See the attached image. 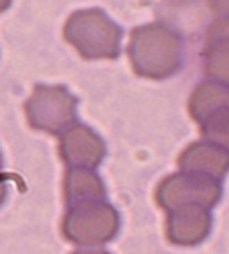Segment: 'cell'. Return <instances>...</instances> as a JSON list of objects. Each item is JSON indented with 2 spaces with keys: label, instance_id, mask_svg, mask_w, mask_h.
Wrapping results in <instances>:
<instances>
[{
  "label": "cell",
  "instance_id": "6da1fadb",
  "mask_svg": "<svg viewBox=\"0 0 229 254\" xmlns=\"http://www.w3.org/2000/svg\"><path fill=\"white\" fill-rule=\"evenodd\" d=\"M127 55L136 74L150 79L173 76L183 62L180 32L162 21H152L130 30Z\"/></svg>",
  "mask_w": 229,
  "mask_h": 254
},
{
  "label": "cell",
  "instance_id": "7a4b0ae2",
  "mask_svg": "<svg viewBox=\"0 0 229 254\" xmlns=\"http://www.w3.org/2000/svg\"><path fill=\"white\" fill-rule=\"evenodd\" d=\"M63 36L85 59H116L123 30L103 9H78L63 25Z\"/></svg>",
  "mask_w": 229,
  "mask_h": 254
},
{
  "label": "cell",
  "instance_id": "3957f363",
  "mask_svg": "<svg viewBox=\"0 0 229 254\" xmlns=\"http://www.w3.org/2000/svg\"><path fill=\"white\" fill-rule=\"evenodd\" d=\"M30 127L60 134L76 122L78 99L63 85H36L25 103Z\"/></svg>",
  "mask_w": 229,
  "mask_h": 254
},
{
  "label": "cell",
  "instance_id": "277c9868",
  "mask_svg": "<svg viewBox=\"0 0 229 254\" xmlns=\"http://www.w3.org/2000/svg\"><path fill=\"white\" fill-rule=\"evenodd\" d=\"M120 226L118 212L108 201H92L69 206L62 231L69 242L99 246L113 240Z\"/></svg>",
  "mask_w": 229,
  "mask_h": 254
},
{
  "label": "cell",
  "instance_id": "5b68a950",
  "mask_svg": "<svg viewBox=\"0 0 229 254\" xmlns=\"http://www.w3.org/2000/svg\"><path fill=\"white\" fill-rule=\"evenodd\" d=\"M221 196V182L199 177V175L183 173V171L166 177L159 184L157 192H155L157 203L168 212L187 205L203 206L210 210L217 205Z\"/></svg>",
  "mask_w": 229,
  "mask_h": 254
},
{
  "label": "cell",
  "instance_id": "8992f818",
  "mask_svg": "<svg viewBox=\"0 0 229 254\" xmlns=\"http://www.w3.org/2000/svg\"><path fill=\"white\" fill-rule=\"evenodd\" d=\"M60 157L69 168H88L95 170L106 155L103 138L85 124L74 122L60 132Z\"/></svg>",
  "mask_w": 229,
  "mask_h": 254
},
{
  "label": "cell",
  "instance_id": "52a82bcc",
  "mask_svg": "<svg viewBox=\"0 0 229 254\" xmlns=\"http://www.w3.org/2000/svg\"><path fill=\"white\" fill-rule=\"evenodd\" d=\"M180 171L221 182L229 171V152L210 141H194L178 157Z\"/></svg>",
  "mask_w": 229,
  "mask_h": 254
},
{
  "label": "cell",
  "instance_id": "ba28073f",
  "mask_svg": "<svg viewBox=\"0 0 229 254\" xmlns=\"http://www.w3.org/2000/svg\"><path fill=\"white\" fill-rule=\"evenodd\" d=\"M212 230V214L203 206L187 205L168 212L166 235L176 246H196Z\"/></svg>",
  "mask_w": 229,
  "mask_h": 254
},
{
  "label": "cell",
  "instance_id": "9c48e42d",
  "mask_svg": "<svg viewBox=\"0 0 229 254\" xmlns=\"http://www.w3.org/2000/svg\"><path fill=\"white\" fill-rule=\"evenodd\" d=\"M201 57L206 76L229 85V16H215L210 21Z\"/></svg>",
  "mask_w": 229,
  "mask_h": 254
},
{
  "label": "cell",
  "instance_id": "30bf717a",
  "mask_svg": "<svg viewBox=\"0 0 229 254\" xmlns=\"http://www.w3.org/2000/svg\"><path fill=\"white\" fill-rule=\"evenodd\" d=\"M63 194L67 206L92 201H106V187L95 170L69 168L63 179Z\"/></svg>",
  "mask_w": 229,
  "mask_h": 254
},
{
  "label": "cell",
  "instance_id": "8fae6325",
  "mask_svg": "<svg viewBox=\"0 0 229 254\" xmlns=\"http://www.w3.org/2000/svg\"><path fill=\"white\" fill-rule=\"evenodd\" d=\"M226 108H229V85L215 79H205L190 92L189 113L198 124Z\"/></svg>",
  "mask_w": 229,
  "mask_h": 254
},
{
  "label": "cell",
  "instance_id": "7c38bea8",
  "mask_svg": "<svg viewBox=\"0 0 229 254\" xmlns=\"http://www.w3.org/2000/svg\"><path fill=\"white\" fill-rule=\"evenodd\" d=\"M201 136L205 141H210L229 152V108L210 115L201 124Z\"/></svg>",
  "mask_w": 229,
  "mask_h": 254
},
{
  "label": "cell",
  "instance_id": "4fadbf2b",
  "mask_svg": "<svg viewBox=\"0 0 229 254\" xmlns=\"http://www.w3.org/2000/svg\"><path fill=\"white\" fill-rule=\"evenodd\" d=\"M208 4L215 16H229V0H208Z\"/></svg>",
  "mask_w": 229,
  "mask_h": 254
},
{
  "label": "cell",
  "instance_id": "5bb4252c",
  "mask_svg": "<svg viewBox=\"0 0 229 254\" xmlns=\"http://www.w3.org/2000/svg\"><path fill=\"white\" fill-rule=\"evenodd\" d=\"M166 4H171V5H178V7H182V5H190V4H196L199 0H164Z\"/></svg>",
  "mask_w": 229,
  "mask_h": 254
},
{
  "label": "cell",
  "instance_id": "9a60e30c",
  "mask_svg": "<svg viewBox=\"0 0 229 254\" xmlns=\"http://www.w3.org/2000/svg\"><path fill=\"white\" fill-rule=\"evenodd\" d=\"M74 254H110V253L103 249H79V251H76Z\"/></svg>",
  "mask_w": 229,
  "mask_h": 254
},
{
  "label": "cell",
  "instance_id": "2e32d148",
  "mask_svg": "<svg viewBox=\"0 0 229 254\" xmlns=\"http://www.w3.org/2000/svg\"><path fill=\"white\" fill-rule=\"evenodd\" d=\"M5 194H7V186H5V180H4V177H2V175H0V203L4 201Z\"/></svg>",
  "mask_w": 229,
  "mask_h": 254
},
{
  "label": "cell",
  "instance_id": "e0dca14e",
  "mask_svg": "<svg viewBox=\"0 0 229 254\" xmlns=\"http://www.w3.org/2000/svg\"><path fill=\"white\" fill-rule=\"evenodd\" d=\"M9 5H11V0H0V12L5 11Z\"/></svg>",
  "mask_w": 229,
  "mask_h": 254
},
{
  "label": "cell",
  "instance_id": "ac0fdd59",
  "mask_svg": "<svg viewBox=\"0 0 229 254\" xmlns=\"http://www.w3.org/2000/svg\"><path fill=\"white\" fill-rule=\"evenodd\" d=\"M0 166H2V155H0Z\"/></svg>",
  "mask_w": 229,
  "mask_h": 254
}]
</instances>
